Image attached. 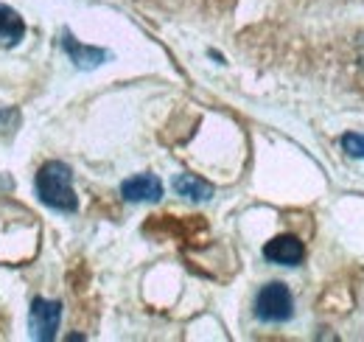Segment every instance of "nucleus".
<instances>
[{"instance_id":"nucleus-1","label":"nucleus","mask_w":364,"mask_h":342,"mask_svg":"<svg viewBox=\"0 0 364 342\" xmlns=\"http://www.w3.org/2000/svg\"><path fill=\"white\" fill-rule=\"evenodd\" d=\"M34 185H37V197L48 208L62 211V214H73L79 208V200H76V191H73V174L65 163H59V160L46 163L37 171Z\"/></svg>"},{"instance_id":"nucleus-2","label":"nucleus","mask_w":364,"mask_h":342,"mask_svg":"<svg viewBox=\"0 0 364 342\" xmlns=\"http://www.w3.org/2000/svg\"><path fill=\"white\" fill-rule=\"evenodd\" d=\"M255 314L264 323H286L294 314V298L286 284H267L255 298Z\"/></svg>"},{"instance_id":"nucleus-3","label":"nucleus","mask_w":364,"mask_h":342,"mask_svg":"<svg viewBox=\"0 0 364 342\" xmlns=\"http://www.w3.org/2000/svg\"><path fill=\"white\" fill-rule=\"evenodd\" d=\"M59 320H62V303L56 300H46V298H37L31 303V337L34 340H53L56 331H59Z\"/></svg>"},{"instance_id":"nucleus-4","label":"nucleus","mask_w":364,"mask_h":342,"mask_svg":"<svg viewBox=\"0 0 364 342\" xmlns=\"http://www.w3.org/2000/svg\"><path fill=\"white\" fill-rule=\"evenodd\" d=\"M303 256H306V247L297 236H274L264 247V258L272 264H280V266H297Z\"/></svg>"},{"instance_id":"nucleus-5","label":"nucleus","mask_w":364,"mask_h":342,"mask_svg":"<svg viewBox=\"0 0 364 342\" xmlns=\"http://www.w3.org/2000/svg\"><path fill=\"white\" fill-rule=\"evenodd\" d=\"M127 202H157L163 197V182L154 174H137L121 185Z\"/></svg>"},{"instance_id":"nucleus-6","label":"nucleus","mask_w":364,"mask_h":342,"mask_svg":"<svg viewBox=\"0 0 364 342\" xmlns=\"http://www.w3.org/2000/svg\"><path fill=\"white\" fill-rule=\"evenodd\" d=\"M23 34H26V23H23V17H20L14 9H9V6L0 3V48H11V45H17L20 40H23Z\"/></svg>"},{"instance_id":"nucleus-7","label":"nucleus","mask_w":364,"mask_h":342,"mask_svg":"<svg viewBox=\"0 0 364 342\" xmlns=\"http://www.w3.org/2000/svg\"><path fill=\"white\" fill-rule=\"evenodd\" d=\"M174 191L185 197V200H191V202H208L210 197H213V185L210 182H205L202 177H196V174H180L177 180H174Z\"/></svg>"},{"instance_id":"nucleus-8","label":"nucleus","mask_w":364,"mask_h":342,"mask_svg":"<svg viewBox=\"0 0 364 342\" xmlns=\"http://www.w3.org/2000/svg\"><path fill=\"white\" fill-rule=\"evenodd\" d=\"M62 45H65L68 56H70V59H73L79 68H95V65H101V62L107 59V53H104V51H98V48H87V45L76 43L70 34H65Z\"/></svg>"},{"instance_id":"nucleus-9","label":"nucleus","mask_w":364,"mask_h":342,"mask_svg":"<svg viewBox=\"0 0 364 342\" xmlns=\"http://www.w3.org/2000/svg\"><path fill=\"white\" fill-rule=\"evenodd\" d=\"M342 149L350 155V157H364V135L362 132H348L342 138Z\"/></svg>"}]
</instances>
